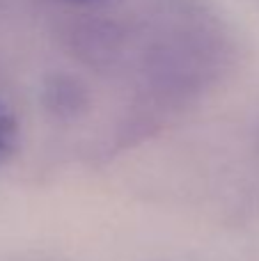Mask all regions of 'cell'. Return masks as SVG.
<instances>
[{"label":"cell","instance_id":"obj_1","mask_svg":"<svg viewBox=\"0 0 259 261\" xmlns=\"http://www.w3.org/2000/svg\"><path fill=\"white\" fill-rule=\"evenodd\" d=\"M46 101L58 115H73L81 110L85 94L71 81H55L46 92Z\"/></svg>","mask_w":259,"mask_h":261},{"label":"cell","instance_id":"obj_2","mask_svg":"<svg viewBox=\"0 0 259 261\" xmlns=\"http://www.w3.org/2000/svg\"><path fill=\"white\" fill-rule=\"evenodd\" d=\"M9 138H12V119H9V115L0 106V151L9 144Z\"/></svg>","mask_w":259,"mask_h":261},{"label":"cell","instance_id":"obj_3","mask_svg":"<svg viewBox=\"0 0 259 261\" xmlns=\"http://www.w3.org/2000/svg\"><path fill=\"white\" fill-rule=\"evenodd\" d=\"M71 5H96V3H106V0H67Z\"/></svg>","mask_w":259,"mask_h":261}]
</instances>
